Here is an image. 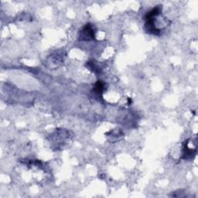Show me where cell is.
I'll return each instance as SVG.
<instances>
[{
  "label": "cell",
  "mask_w": 198,
  "mask_h": 198,
  "mask_svg": "<svg viewBox=\"0 0 198 198\" xmlns=\"http://www.w3.org/2000/svg\"><path fill=\"white\" fill-rule=\"evenodd\" d=\"M81 33H82V38H84L85 40L94 39V37H95L93 27L89 24L84 26Z\"/></svg>",
  "instance_id": "1"
},
{
  "label": "cell",
  "mask_w": 198,
  "mask_h": 198,
  "mask_svg": "<svg viewBox=\"0 0 198 198\" xmlns=\"http://www.w3.org/2000/svg\"><path fill=\"white\" fill-rule=\"evenodd\" d=\"M95 91H96L97 93H102V91H103L104 90V84L103 83H102L101 81H98V82L96 83V84H95Z\"/></svg>",
  "instance_id": "2"
}]
</instances>
